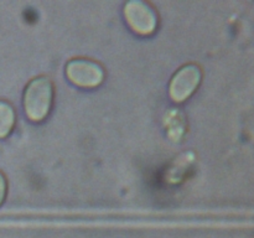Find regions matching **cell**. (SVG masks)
I'll return each instance as SVG.
<instances>
[{
	"label": "cell",
	"instance_id": "obj_1",
	"mask_svg": "<svg viewBox=\"0 0 254 238\" xmlns=\"http://www.w3.org/2000/svg\"><path fill=\"white\" fill-rule=\"evenodd\" d=\"M54 101V86L49 77L40 76L30 81L24 92V109L32 121L44 120Z\"/></svg>",
	"mask_w": 254,
	"mask_h": 238
},
{
	"label": "cell",
	"instance_id": "obj_3",
	"mask_svg": "<svg viewBox=\"0 0 254 238\" xmlns=\"http://www.w3.org/2000/svg\"><path fill=\"white\" fill-rule=\"evenodd\" d=\"M66 76L73 84L83 88L99 86L104 78V72L99 64L89 60H72L66 66Z\"/></svg>",
	"mask_w": 254,
	"mask_h": 238
},
{
	"label": "cell",
	"instance_id": "obj_6",
	"mask_svg": "<svg viewBox=\"0 0 254 238\" xmlns=\"http://www.w3.org/2000/svg\"><path fill=\"white\" fill-rule=\"evenodd\" d=\"M6 192H7L6 178H5L4 174L0 173V206L2 205L5 197H6Z\"/></svg>",
	"mask_w": 254,
	"mask_h": 238
},
{
	"label": "cell",
	"instance_id": "obj_4",
	"mask_svg": "<svg viewBox=\"0 0 254 238\" xmlns=\"http://www.w3.org/2000/svg\"><path fill=\"white\" fill-rule=\"evenodd\" d=\"M124 16L129 26L139 35L153 34L158 25V19L153 9L139 0L127 2L124 6Z\"/></svg>",
	"mask_w": 254,
	"mask_h": 238
},
{
	"label": "cell",
	"instance_id": "obj_5",
	"mask_svg": "<svg viewBox=\"0 0 254 238\" xmlns=\"http://www.w3.org/2000/svg\"><path fill=\"white\" fill-rule=\"evenodd\" d=\"M15 125V111L10 103L0 101V139L6 138Z\"/></svg>",
	"mask_w": 254,
	"mask_h": 238
},
{
	"label": "cell",
	"instance_id": "obj_2",
	"mask_svg": "<svg viewBox=\"0 0 254 238\" xmlns=\"http://www.w3.org/2000/svg\"><path fill=\"white\" fill-rule=\"evenodd\" d=\"M202 74L200 67L196 64H186L181 67L171 78L170 87H169L171 99L176 103H181L190 98L193 92L197 89Z\"/></svg>",
	"mask_w": 254,
	"mask_h": 238
}]
</instances>
